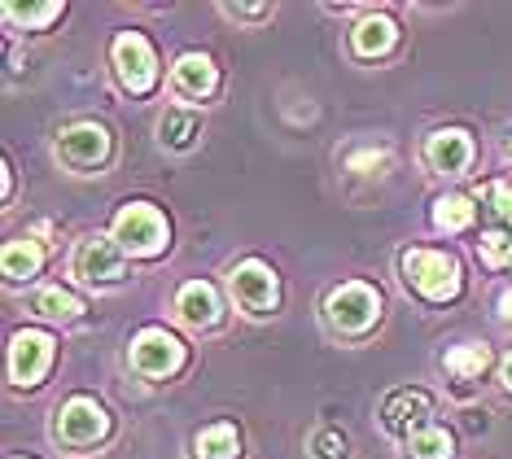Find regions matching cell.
Here are the masks:
<instances>
[{
  "label": "cell",
  "instance_id": "cell-22",
  "mask_svg": "<svg viewBox=\"0 0 512 459\" xmlns=\"http://www.w3.org/2000/svg\"><path fill=\"white\" fill-rule=\"evenodd\" d=\"M434 219H438V228H447V232L469 228V223H473V206H469V197H442L438 210H434Z\"/></svg>",
  "mask_w": 512,
  "mask_h": 459
},
{
  "label": "cell",
  "instance_id": "cell-4",
  "mask_svg": "<svg viewBox=\"0 0 512 459\" xmlns=\"http://www.w3.org/2000/svg\"><path fill=\"white\" fill-rule=\"evenodd\" d=\"M184 363V346L167 328H145L141 337L132 341V368L145 376H167Z\"/></svg>",
  "mask_w": 512,
  "mask_h": 459
},
{
  "label": "cell",
  "instance_id": "cell-21",
  "mask_svg": "<svg viewBox=\"0 0 512 459\" xmlns=\"http://www.w3.org/2000/svg\"><path fill=\"white\" fill-rule=\"evenodd\" d=\"M407 451H412L416 459H447L451 451H456V442H451V433L447 429H421V433H412L407 438Z\"/></svg>",
  "mask_w": 512,
  "mask_h": 459
},
{
  "label": "cell",
  "instance_id": "cell-2",
  "mask_svg": "<svg viewBox=\"0 0 512 459\" xmlns=\"http://www.w3.org/2000/svg\"><path fill=\"white\" fill-rule=\"evenodd\" d=\"M114 241H119L127 254L149 258L167 245V219L158 215V206L132 202V206L119 210V219H114Z\"/></svg>",
  "mask_w": 512,
  "mask_h": 459
},
{
  "label": "cell",
  "instance_id": "cell-24",
  "mask_svg": "<svg viewBox=\"0 0 512 459\" xmlns=\"http://www.w3.org/2000/svg\"><path fill=\"white\" fill-rule=\"evenodd\" d=\"M311 446H316V459H351V442L342 429H320Z\"/></svg>",
  "mask_w": 512,
  "mask_h": 459
},
{
  "label": "cell",
  "instance_id": "cell-15",
  "mask_svg": "<svg viewBox=\"0 0 512 459\" xmlns=\"http://www.w3.org/2000/svg\"><path fill=\"white\" fill-rule=\"evenodd\" d=\"M158 136H162V145H171V149H189L193 140L202 136V123H197V114H189V110H167L158 123Z\"/></svg>",
  "mask_w": 512,
  "mask_h": 459
},
{
  "label": "cell",
  "instance_id": "cell-3",
  "mask_svg": "<svg viewBox=\"0 0 512 459\" xmlns=\"http://www.w3.org/2000/svg\"><path fill=\"white\" fill-rule=\"evenodd\" d=\"M114 70H119L123 88H132V92H149V88H154L158 62H154V49H149L145 35L127 31V35L114 40Z\"/></svg>",
  "mask_w": 512,
  "mask_h": 459
},
{
  "label": "cell",
  "instance_id": "cell-25",
  "mask_svg": "<svg viewBox=\"0 0 512 459\" xmlns=\"http://www.w3.org/2000/svg\"><path fill=\"white\" fill-rule=\"evenodd\" d=\"M5 14L14 22H27V27H40V22L62 14V5H57V0H49V5H5Z\"/></svg>",
  "mask_w": 512,
  "mask_h": 459
},
{
  "label": "cell",
  "instance_id": "cell-12",
  "mask_svg": "<svg viewBox=\"0 0 512 459\" xmlns=\"http://www.w3.org/2000/svg\"><path fill=\"white\" fill-rule=\"evenodd\" d=\"M425 158H429V167H434V171L456 175V171L469 167L473 145H469V136H464V132H438V136H429Z\"/></svg>",
  "mask_w": 512,
  "mask_h": 459
},
{
  "label": "cell",
  "instance_id": "cell-7",
  "mask_svg": "<svg viewBox=\"0 0 512 459\" xmlns=\"http://www.w3.org/2000/svg\"><path fill=\"white\" fill-rule=\"evenodd\" d=\"M57 153H62L66 167L88 171V167H97V162H106L110 136H106V127H97V123H79L71 132L57 136Z\"/></svg>",
  "mask_w": 512,
  "mask_h": 459
},
{
  "label": "cell",
  "instance_id": "cell-6",
  "mask_svg": "<svg viewBox=\"0 0 512 459\" xmlns=\"http://www.w3.org/2000/svg\"><path fill=\"white\" fill-rule=\"evenodd\" d=\"M381 298L368 285H342L329 298V324L342 328V333H364V328L377 320Z\"/></svg>",
  "mask_w": 512,
  "mask_h": 459
},
{
  "label": "cell",
  "instance_id": "cell-13",
  "mask_svg": "<svg viewBox=\"0 0 512 459\" xmlns=\"http://www.w3.org/2000/svg\"><path fill=\"white\" fill-rule=\"evenodd\" d=\"M176 311H180V320H184V324H193V328H211V324L219 320V298H215V289H211V285L193 280V285H184V289H180Z\"/></svg>",
  "mask_w": 512,
  "mask_h": 459
},
{
  "label": "cell",
  "instance_id": "cell-26",
  "mask_svg": "<svg viewBox=\"0 0 512 459\" xmlns=\"http://www.w3.org/2000/svg\"><path fill=\"white\" fill-rule=\"evenodd\" d=\"M486 210H491V219H499L504 228H512V184H486Z\"/></svg>",
  "mask_w": 512,
  "mask_h": 459
},
{
  "label": "cell",
  "instance_id": "cell-20",
  "mask_svg": "<svg viewBox=\"0 0 512 459\" xmlns=\"http://www.w3.org/2000/svg\"><path fill=\"white\" fill-rule=\"evenodd\" d=\"M237 455V429L232 425H211L197 433V459H232Z\"/></svg>",
  "mask_w": 512,
  "mask_h": 459
},
{
  "label": "cell",
  "instance_id": "cell-29",
  "mask_svg": "<svg viewBox=\"0 0 512 459\" xmlns=\"http://www.w3.org/2000/svg\"><path fill=\"white\" fill-rule=\"evenodd\" d=\"M499 306H504V315H508V320H512V289L504 293V298H499Z\"/></svg>",
  "mask_w": 512,
  "mask_h": 459
},
{
  "label": "cell",
  "instance_id": "cell-9",
  "mask_svg": "<svg viewBox=\"0 0 512 459\" xmlns=\"http://www.w3.org/2000/svg\"><path fill=\"white\" fill-rule=\"evenodd\" d=\"M232 298L246 306L250 315H267L276 306V276L263 263H241L232 272Z\"/></svg>",
  "mask_w": 512,
  "mask_h": 459
},
{
  "label": "cell",
  "instance_id": "cell-28",
  "mask_svg": "<svg viewBox=\"0 0 512 459\" xmlns=\"http://www.w3.org/2000/svg\"><path fill=\"white\" fill-rule=\"evenodd\" d=\"M224 14L232 18H263V14H272L267 5H224Z\"/></svg>",
  "mask_w": 512,
  "mask_h": 459
},
{
  "label": "cell",
  "instance_id": "cell-17",
  "mask_svg": "<svg viewBox=\"0 0 512 459\" xmlns=\"http://www.w3.org/2000/svg\"><path fill=\"white\" fill-rule=\"evenodd\" d=\"M40 263H44V254H40V245H36V241L18 237V241H9V245H5V276H9V280H27V276H36V272H40Z\"/></svg>",
  "mask_w": 512,
  "mask_h": 459
},
{
  "label": "cell",
  "instance_id": "cell-18",
  "mask_svg": "<svg viewBox=\"0 0 512 459\" xmlns=\"http://www.w3.org/2000/svg\"><path fill=\"white\" fill-rule=\"evenodd\" d=\"M31 311L44 315V320H75L84 311V302L66 289H40V293H31Z\"/></svg>",
  "mask_w": 512,
  "mask_h": 459
},
{
  "label": "cell",
  "instance_id": "cell-30",
  "mask_svg": "<svg viewBox=\"0 0 512 459\" xmlns=\"http://www.w3.org/2000/svg\"><path fill=\"white\" fill-rule=\"evenodd\" d=\"M504 385H508V390H512V355L504 359Z\"/></svg>",
  "mask_w": 512,
  "mask_h": 459
},
{
  "label": "cell",
  "instance_id": "cell-27",
  "mask_svg": "<svg viewBox=\"0 0 512 459\" xmlns=\"http://www.w3.org/2000/svg\"><path fill=\"white\" fill-rule=\"evenodd\" d=\"M386 162H390V153H355V158H351V171H364V175H372V167H386Z\"/></svg>",
  "mask_w": 512,
  "mask_h": 459
},
{
  "label": "cell",
  "instance_id": "cell-14",
  "mask_svg": "<svg viewBox=\"0 0 512 459\" xmlns=\"http://www.w3.org/2000/svg\"><path fill=\"white\" fill-rule=\"evenodd\" d=\"M215 84H219V75H215L211 57L189 53V57H180L176 62V88L184 92V97H211Z\"/></svg>",
  "mask_w": 512,
  "mask_h": 459
},
{
  "label": "cell",
  "instance_id": "cell-19",
  "mask_svg": "<svg viewBox=\"0 0 512 459\" xmlns=\"http://www.w3.org/2000/svg\"><path fill=\"white\" fill-rule=\"evenodd\" d=\"M486 363H491V350L477 346V341L447 350V372H451V376H460V381H473V376H482V372H486Z\"/></svg>",
  "mask_w": 512,
  "mask_h": 459
},
{
  "label": "cell",
  "instance_id": "cell-10",
  "mask_svg": "<svg viewBox=\"0 0 512 459\" xmlns=\"http://www.w3.org/2000/svg\"><path fill=\"white\" fill-rule=\"evenodd\" d=\"M381 425L390 433H403V438H412V433L429 429V398L421 390H399L390 394L386 411H381Z\"/></svg>",
  "mask_w": 512,
  "mask_h": 459
},
{
  "label": "cell",
  "instance_id": "cell-16",
  "mask_svg": "<svg viewBox=\"0 0 512 459\" xmlns=\"http://www.w3.org/2000/svg\"><path fill=\"white\" fill-rule=\"evenodd\" d=\"M394 44V22L390 18H364L359 22V31H355V53L359 57H381Z\"/></svg>",
  "mask_w": 512,
  "mask_h": 459
},
{
  "label": "cell",
  "instance_id": "cell-1",
  "mask_svg": "<svg viewBox=\"0 0 512 459\" xmlns=\"http://www.w3.org/2000/svg\"><path fill=\"white\" fill-rule=\"evenodd\" d=\"M403 280L429 302H447L460 293V263L438 250H407L403 254Z\"/></svg>",
  "mask_w": 512,
  "mask_h": 459
},
{
  "label": "cell",
  "instance_id": "cell-31",
  "mask_svg": "<svg viewBox=\"0 0 512 459\" xmlns=\"http://www.w3.org/2000/svg\"><path fill=\"white\" fill-rule=\"evenodd\" d=\"M508 153H512V145H508Z\"/></svg>",
  "mask_w": 512,
  "mask_h": 459
},
{
  "label": "cell",
  "instance_id": "cell-11",
  "mask_svg": "<svg viewBox=\"0 0 512 459\" xmlns=\"http://www.w3.org/2000/svg\"><path fill=\"white\" fill-rule=\"evenodd\" d=\"M75 272L84 280H119L123 276V254L106 237H88L75 250Z\"/></svg>",
  "mask_w": 512,
  "mask_h": 459
},
{
  "label": "cell",
  "instance_id": "cell-5",
  "mask_svg": "<svg viewBox=\"0 0 512 459\" xmlns=\"http://www.w3.org/2000/svg\"><path fill=\"white\" fill-rule=\"evenodd\" d=\"M106 429H110V416L92 398H71L62 407V416H57V438L66 446H92L106 438Z\"/></svg>",
  "mask_w": 512,
  "mask_h": 459
},
{
  "label": "cell",
  "instance_id": "cell-8",
  "mask_svg": "<svg viewBox=\"0 0 512 459\" xmlns=\"http://www.w3.org/2000/svg\"><path fill=\"white\" fill-rule=\"evenodd\" d=\"M53 363V337L49 333H18L9 346V376L18 385H36Z\"/></svg>",
  "mask_w": 512,
  "mask_h": 459
},
{
  "label": "cell",
  "instance_id": "cell-23",
  "mask_svg": "<svg viewBox=\"0 0 512 459\" xmlns=\"http://www.w3.org/2000/svg\"><path fill=\"white\" fill-rule=\"evenodd\" d=\"M482 258L491 267H512V228H495L482 237Z\"/></svg>",
  "mask_w": 512,
  "mask_h": 459
}]
</instances>
